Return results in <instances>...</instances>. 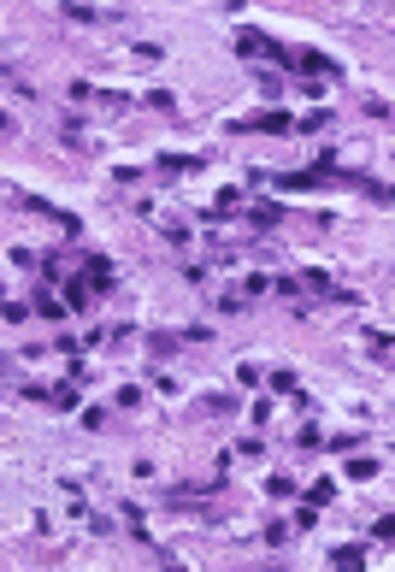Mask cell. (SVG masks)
I'll list each match as a JSON object with an SVG mask.
<instances>
[{"instance_id": "6da1fadb", "label": "cell", "mask_w": 395, "mask_h": 572, "mask_svg": "<svg viewBox=\"0 0 395 572\" xmlns=\"http://www.w3.org/2000/svg\"><path fill=\"white\" fill-rule=\"evenodd\" d=\"M278 224V206H254V230H272Z\"/></svg>"}, {"instance_id": "3957f363", "label": "cell", "mask_w": 395, "mask_h": 572, "mask_svg": "<svg viewBox=\"0 0 395 572\" xmlns=\"http://www.w3.org/2000/svg\"><path fill=\"white\" fill-rule=\"evenodd\" d=\"M0 130H6V112H0Z\"/></svg>"}, {"instance_id": "7a4b0ae2", "label": "cell", "mask_w": 395, "mask_h": 572, "mask_svg": "<svg viewBox=\"0 0 395 572\" xmlns=\"http://www.w3.org/2000/svg\"><path fill=\"white\" fill-rule=\"evenodd\" d=\"M36 307H42V319H59V313H65V301H53V295H36Z\"/></svg>"}]
</instances>
